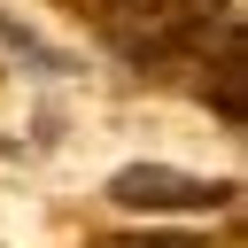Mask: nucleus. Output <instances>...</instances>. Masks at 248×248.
<instances>
[{
  "instance_id": "f257e3e1",
  "label": "nucleus",
  "mask_w": 248,
  "mask_h": 248,
  "mask_svg": "<svg viewBox=\"0 0 248 248\" xmlns=\"http://www.w3.org/2000/svg\"><path fill=\"white\" fill-rule=\"evenodd\" d=\"M108 194H116L124 209H147V217H163V209H225V202H232V186L186 178V170H163V163H124V170L108 178Z\"/></svg>"
},
{
  "instance_id": "f03ea898",
  "label": "nucleus",
  "mask_w": 248,
  "mask_h": 248,
  "mask_svg": "<svg viewBox=\"0 0 248 248\" xmlns=\"http://www.w3.org/2000/svg\"><path fill=\"white\" fill-rule=\"evenodd\" d=\"M240 85H248V31L232 23V31L217 39V70H209V101H217V116H225V124H240V116H248Z\"/></svg>"
},
{
  "instance_id": "7ed1b4c3",
  "label": "nucleus",
  "mask_w": 248,
  "mask_h": 248,
  "mask_svg": "<svg viewBox=\"0 0 248 248\" xmlns=\"http://www.w3.org/2000/svg\"><path fill=\"white\" fill-rule=\"evenodd\" d=\"M101 248H194L186 232H108Z\"/></svg>"
},
{
  "instance_id": "20e7f679",
  "label": "nucleus",
  "mask_w": 248,
  "mask_h": 248,
  "mask_svg": "<svg viewBox=\"0 0 248 248\" xmlns=\"http://www.w3.org/2000/svg\"><path fill=\"white\" fill-rule=\"evenodd\" d=\"M194 8H209V0H194Z\"/></svg>"
}]
</instances>
